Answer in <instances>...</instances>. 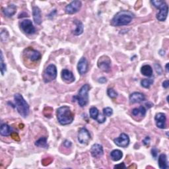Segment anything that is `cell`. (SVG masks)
<instances>
[{
    "mask_svg": "<svg viewBox=\"0 0 169 169\" xmlns=\"http://www.w3.org/2000/svg\"><path fill=\"white\" fill-rule=\"evenodd\" d=\"M134 17V14L131 11H121L115 15L111 20V24L114 27L124 26L132 22Z\"/></svg>",
    "mask_w": 169,
    "mask_h": 169,
    "instance_id": "obj_1",
    "label": "cell"
},
{
    "mask_svg": "<svg viewBox=\"0 0 169 169\" xmlns=\"http://www.w3.org/2000/svg\"><path fill=\"white\" fill-rule=\"evenodd\" d=\"M57 119L62 126L71 124L74 120V115L69 107L63 106L57 110Z\"/></svg>",
    "mask_w": 169,
    "mask_h": 169,
    "instance_id": "obj_2",
    "label": "cell"
},
{
    "mask_svg": "<svg viewBox=\"0 0 169 169\" xmlns=\"http://www.w3.org/2000/svg\"><path fill=\"white\" fill-rule=\"evenodd\" d=\"M14 99L17 110L19 115L24 118L27 117L29 114V106L23 96L19 93H17L14 95Z\"/></svg>",
    "mask_w": 169,
    "mask_h": 169,
    "instance_id": "obj_3",
    "label": "cell"
},
{
    "mask_svg": "<svg viewBox=\"0 0 169 169\" xmlns=\"http://www.w3.org/2000/svg\"><path fill=\"white\" fill-rule=\"evenodd\" d=\"M90 85L85 84L81 87L78 92V95L73 97V101L77 100L78 104L81 107H84L88 102V91L90 90Z\"/></svg>",
    "mask_w": 169,
    "mask_h": 169,
    "instance_id": "obj_4",
    "label": "cell"
},
{
    "mask_svg": "<svg viewBox=\"0 0 169 169\" xmlns=\"http://www.w3.org/2000/svg\"><path fill=\"white\" fill-rule=\"evenodd\" d=\"M151 3L153 4V6L157 9H159V12L157 14V19L158 21H163L167 19L168 12V7L165 2L160 1V0H153L151 1Z\"/></svg>",
    "mask_w": 169,
    "mask_h": 169,
    "instance_id": "obj_5",
    "label": "cell"
},
{
    "mask_svg": "<svg viewBox=\"0 0 169 169\" xmlns=\"http://www.w3.org/2000/svg\"><path fill=\"white\" fill-rule=\"evenodd\" d=\"M57 77V68L55 65L50 64L44 71L43 79L45 83L51 82Z\"/></svg>",
    "mask_w": 169,
    "mask_h": 169,
    "instance_id": "obj_6",
    "label": "cell"
},
{
    "mask_svg": "<svg viewBox=\"0 0 169 169\" xmlns=\"http://www.w3.org/2000/svg\"><path fill=\"white\" fill-rule=\"evenodd\" d=\"M97 66L99 68L104 72H108L111 70V60L110 58L107 56H101L98 60Z\"/></svg>",
    "mask_w": 169,
    "mask_h": 169,
    "instance_id": "obj_7",
    "label": "cell"
},
{
    "mask_svg": "<svg viewBox=\"0 0 169 169\" xmlns=\"http://www.w3.org/2000/svg\"><path fill=\"white\" fill-rule=\"evenodd\" d=\"M24 55L25 57L28 59V60H30L31 62L39 61L41 58L40 53L31 47H28L24 50Z\"/></svg>",
    "mask_w": 169,
    "mask_h": 169,
    "instance_id": "obj_8",
    "label": "cell"
},
{
    "mask_svg": "<svg viewBox=\"0 0 169 169\" xmlns=\"http://www.w3.org/2000/svg\"><path fill=\"white\" fill-rule=\"evenodd\" d=\"M20 27L24 33L28 35H33L36 32V29L33 26V24L31 20L25 19L20 23Z\"/></svg>",
    "mask_w": 169,
    "mask_h": 169,
    "instance_id": "obj_9",
    "label": "cell"
},
{
    "mask_svg": "<svg viewBox=\"0 0 169 169\" xmlns=\"http://www.w3.org/2000/svg\"><path fill=\"white\" fill-rule=\"evenodd\" d=\"M81 2L78 1V0H75V1L71 2L66 7V13L69 15L76 13L81 9Z\"/></svg>",
    "mask_w": 169,
    "mask_h": 169,
    "instance_id": "obj_10",
    "label": "cell"
},
{
    "mask_svg": "<svg viewBox=\"0 0 169 169\" xmlns=\"http://www.w3.org/2000/svg\"><path fill=\"white\" fill-rule=\"evenodd\" d=\"M91 137L89 132L85 128L79 130L78 133V141L81 144H87L91 140Z\"/></svg>",
    "mask_w": 169,
    "mask_h": 169,
    "instance_id": "obj_11",
    "label": "cell"
},
{
    "mask_svg": "<svg viewBox=\"0 0 169 169\" xmlns=\"http://www.w3.org/2000/svg\"><path fill=\"white\" fill-rule=\"evenodd\" d=\"M115 144L120 147H127L130 144V137L128 135L122 133L120 136L114 139Z\"/></svg>",
    "mask_w": 169,
    "mask_h": 169,
    "instance_id": "obj_12",
    "label": "cell"
},
{
    "mask_svg": "<svg viewBox=\"0 0 169 169\" xmlns=\"http://www.w3.org/2000/svg\"><path fill=\"white\" fill-rule=\"evenodd\" d=\"M155 123L157 126L160 129H164L166 128V115L164 113L159 112L155 115Z\"/></svg>",
    "mask_w": 169,
    "mask_h": 169,
    "instance_id": "obj_13",
    "label": "cell"
},
{
    "mask_svg": "<svg viewBox=\"0 0 169 169\" xmlns=\"http://www.w3.org/2000/svg\"><path fill=\"white\" fill-rule=\"evenodd\" d=\"M88 63L87 59L85 57H82L80 59L77 64V70L80 75H83L88 71Z\"/></svg>",
    "mask_w": 169,
    "mask_h": 169,
    "instance_id": "obj_14",
    "label": "cell"
},
{
    "mask_svg": "<svg viewBox=\"0 0 169 169\" xmlns=\"http://www.w3.org/2000/svg\"><path fill=\"white\" fill-rule=\"evenodd\" d=\"M91 153L92 157L95 158H99L102 157L104 153L103 146L98 144V143L92 145L91 149Z\"/></svg>",
    "mask_w": 169,
    "mask_h": 169,
    "instance_id": "obj_15",
    "label": "cell"
},
{
    "mask_svg": "<svg viewBox=\"0 0 169 169\" xmlns=\"http://www.w3.org/2000/svg\"><path fill=\"white\" fill-rule=\"evenodd\" d=\"M145 100V96L141 92H135L130 96V102L131 103H139Z\"/></svg>",
    "mask_w": 169,
    "mask_h": 169,
    "instance_id": "obj_16",
    "label": "cell"
},
{
    "mask_svg": "<svg viewBox=\"0 0 169 169\" xmlns=\"http://www.w3.org/2000/svg\"><path fill=\"white\" fill-rule=\"evenodd\" d=\"M61 75L62 79L67 83H73L75 81V77L73 73L68 69H63Z\"/></svg>",
    "mask_w": 169,
    "mask_h": 169,
    "instance_id": "obj_17",
    "label": "cell"
},
{
    "mask_svg": "<svg viewBox=\"0 0 169 169\" xmlns=\"http://www.w3.org/2000/svg\"><path fill=\"white\" fill-rule=\"evenodd\" d=\"M32 16L34 21L36 24H40L42 23L41 10L39 7H32Z\"/></svg>",
    "mask_w": 169,
    "mask_h": 169,
    "instance_id": "obj_18",
    "label": "cell"
},
{
    "mask_svg": "<svg viewBox=\"0 0 169 169\" xmlns=\"http://www.w3.org/2000/svg\"><path fill=\"white\" fill-rule=\"evenodd\" d=\"M16 11L17 7L13 4H11L6 8H3V13L7 17H11L12 16H13L16 13Z\"/></svg>",
    "mask_w": 169,
    "mask_h": 169,
    "instance_id": "obj_19",
    "label": "cell"
},
{
    "mask_svg": "<svg viewBox=\"0 0 169 169\" xmlns=\"http://www.w3.org/2000/svg\"><path fill=\"white\" fill-rule=\"evenodd\" d=\"M159 167L160 169H167L168 168L167 157L165 154L160 155L158 160Z\"/></svg>",
    "mask_w": 169,
    "mask_h": 169,
    "instance_id": "obj_20",
    "label": "cell"
},
{
    "mask_svg": "<svg viewBox=\"0 0 169 169\" xmlns=\"http://www.w3.org/2000/svg\"><path fill=\"white\" fill-rule=\"evenodd\" d=\"M74 23L76 25V29L73 31L74 35L75 36L81 35L83 32V29H84V27L82 22L79 20H75Z\"/></svg>",
    "mask_w": 169,
    "mask_h": 169,
    "instance_id": "obj_21",
    "label": "cell"
},
{
    "mask_svg": "<svg viewBox=\"0 0 169 169\" xmlns=\"http://www.w3.org/2000/svg\"><path fill=\"white\" fill-rule=\"evenodd\" d=\"M11 130L10 126L7 124H3L1 126L0 129V133L3 136H9L11 134Z\"/></svg>",
    "mask_w": 169,
    "mask_h": 169,
    "instance_id": "obj_22",
    "label": "cell"
},
{
    "mask_svg": "<svg viewBox=\"0 0 169 169\" xmlns=\"http://www.w3.org/2000/svg\"><path fill=\"white\" fill-rule=\"evenodd\" d=\"M111 157L114 161H118L123 157V153L119 149L113 150L111 153Z\"/></svg>",
    "mask_w": 169,
    "mask_h": 169,
    "instance_id": "obj_23",
    "label": "cell"
},
{
    "mask_svg": "<svg viewBox=\"0 0 169 169\" xmlns=\"http://www.w3.org/2000/svg\"><path fill=\"white\" fill-rule=\"evenodd\" d=\"M141 72L144 76L149 77L153 75V69L149 65H145L141 67Z\"/></svg>",
    "mask_w": 169,
    "mask_h": 169,
    "instance_id": "obj_24",
    "label": "cell"
},
{
    "mask_svg": "<svg viewBox=\"0 0 169 169\" xmlns=\"http://www.w3.org/2000/svg\"><path fill=\"white\" fill-rule=\"evenodd\" d=\"M132 115L134 116H140L141 117H144L146 115V109L144 107L141 106L139 108H134L132 111Z\"/></svg>",
    "mask_w": 169,
    "mask_h": 169,
    "instance_id": "obj_25",
    "label": "cell"
},
{
    "mask_svg": "<svg viewBox=\"0 0 169 169\" xmlns=\"http://www.w3.org/2000/svg\"><path fill=\"white\" fill-rule=\"evenodd\" d=\"M35 145L39 147L42 148H47L48 145L47 143V137H42L35 142Z\"/></svg>",
    "mask_w": 169,
    "mask_h": 169,
    "instance_id": "obj_26",
    "label": "cell"
},
{
    "mask_svg": "<svg viewBox=\"0 0 169 169\" xmlns=\"http://www.w3.org/2000/svg\"><path fill=\"white\" fill-rule=\"evenodd\" d=\"M89 114H90V116L91 118H92L93 120H96L98 118L99 116V110L97 109L96 107H92L89 110Z\"/></svg>",
    "mask_w": 169,
    "mask_h": 169,
    "instance_id": "obj_27",
    "label": "cell"
},
{
    "mask_svg": "<svg viewBox=\"0 0 169 169\" xmlns=\"http://www.w3.org/2000/svg\"><path fill=\"white\" fill-rule=\"evenodd\" d=\"M153 82L154 80L153 79H144L141 81V85L143 87L149 88Z\"/></svg>",
    "mask_w": 169,
    "mask_h": 169,
    "instance_id": "obj_28",
    "label": "cell"
},
{
    "mask_svg": "<svg viewBox=\"0 0 169 169\" xmlns=\"http://www.w3.org/2000/svg\"><path fill=\"white\" fill-rule=\"evenodd\" d=\"M1 58H0V66H1V72L2 74L3 75L4 73L6 71V64L4 62L3 60V53L1 52Z\"/></svg>",
    "mask_w": 169,
    "mask_h": 169,
    "instance_id": "obj_29",
    "label": "cell"
},
{
    "mask_svg": "<svg viewBox=\"0 0 169 169\" xmlns=\"http://www.w3.org/2000/svg\"><path fill=\"white\" fill-rule=\"evenodd\" d=\"M52 112H53V109L51 107H46L44 109V115L46 118H51L52 116Z\"/></svg>",
    "mask_w": 169,
    "mask_h": 169,
    "instance_id": "obj_30",
    "label": "cell"
},
{
    "mask_svg": "<svg viewBox=\"0 0 169 169\" xmlns=\"http://www.w3.org/2000/svg\"><path fill=\"white\" fill-rule=\"evenodd\" d=\"M107 94L109 97L111 99H115L118 96V93L115 91V90L112 88H109L107 90Z\"/></svg>",
    "mask_w": 169,
    "mask_h": 169,
    "instance_id": "obj_31",
    "label": "cell"
},
{
    "mask_svg": "<svg viewBox=\"0 0 169 169\" xmlns=\"http://www.w3.org/2000/svg\"><path fill=\"white\" fill-rule=\"evenodd\" d=\"M113 114V110L110 108V107H107L104 108L103 109V115L105 116H111Z\"/></svg>",
    "mask_w": 169,
    "mask_h": 169,
    "instance_id": "obj_32",
    "label": "cell"
},
{
    "mask_svg": "<svg viewBox=\"0 0 169 169\" xmlns=\"http://www.w3.org/2000/svg\"><path fill=\"white\" fill-rule=\"evenodd\" d=\"M155 69L156 72H157L159 75L162 74V73H163L162 67L159 64V63H155Z\"/></svg>",
    "mask_w": 169,
    "mask_h": 169,
    "instance_id": "obj_33",
    "label": "cell"
},
{
    "mask_svg": "<svg viewBox=\"0 0 169 169\" xmlns=\"http://www.w3.org/2000/svg\"><path fill=\"white\" fill-rule=\"evenodd\" d=\"M52 162V158H45L43 160H42V163L43 165L46 166L48 165L49 164H50Z\"/></svg>",
    "mask_w": 169,
    "mask_h": 169,
    "instance_id": "obj_34",
    "label": "cell"
},
{
    "mask_svg": "<svg viewBox=\"0 0 169 169\" xmlns=\"http://www.w3.org/2000/svg\"><path fill=\"white\" fill-rule=\"evenodd\" d=\"M96 121L100 124H103L106 121V116L103 115H99L98 118L96 119Z\"/></svg>",
    "mask_w": 169,
    "mask_h": 169,
    "instance_id": "obj_35",
    "label": "cell"
},
{
    "mask_svg": "<svg viewBox=\"0 0 169 169\" xmlns=\"http://www.w3.org/2000/svg\"><path fill=\"white\" fill-rule=\"evenodd\" d=\"M11 137L14 139V140L17 141H20V137L19 136V135L16 132H12L11 134Z\"/></svg>",
    "mask_w": 169,
    "mask_h": 169,
    "instance_id": "obj_36",
    "label": "cell"
},
{
    "mask_svg": "<svg viewBox=\"0 0 169 169\" xmlns=\"http://www.w3.org/2000/svg\"><path fill=\"white\" fill-rule=\"evenodd\" d=\"M158 149H157V148L156 147H154L153 148V149H152L151 150V153H152V156H153V157L154 158H156L157 157V154H158Z\"/></svg>",
    "mask_w": 169,
    "mask_h": 169,
    "instance_id": "obj_37",
    "label": "cell"
},
{
    "mask_svg": "<svg viewBox=\"0 0 169 169\" xmlns=\"http://www.w3.org/2000/svg\"><path fill=\"white\" fill-rule=\"evenodd\" d=\"M150 137H146L143 140V143L145 145H149V143H150Z\"/></svg>",
    "mask_w": 169,
    "mask_h": 169,
    "instance_id": "obj_38",
    "label": "cell"
},
{
    "mask_svg": "<svg viewBox=\"0 0 169 169\" xmlns=\"http://www.w3.org/2000/svg\"><path fill=\"white\" fill-rule=\"evenodd\" d=\"M115 168H126V167L125 166V164L122 163L119 164H117V165H115Z\"/></svg>",
    "mask_w": 169,
    "mask_h": 169,
    "instance_id": "obj_39",
    "label": "cell"
},
{
    "mask_svg": "<svg viewBox=\"0 0 169 169\" xmlns=\"http://www.w3.org/2000/svg\"><path fill=\"white\" fill-rule=\"evenodd\" d=\"M163 87L164 88H167L168 87H169V82L168 80H167V81H164L163 83Z\"/></svg>",
    "mask_w": 169,
    "mask_h": 169,
    "instance_id": "obj_40",
    "label": "cell"
},
{
    "mask_svg": "<svg viewBox=\"0 0 169 169\" xmlns=\"http://www.w3.org/2000/svg\"><path fill=\"white\" fill-rule=\"evenodd\" d=\"M107 81V79H106V77H100L99 79V82L100 83H105Z\"/></svg>",
    "mask_w": 169,
    "mask_h": 169,
    "instance_id": "obj_41",
    "label": "cell"
},
{
    "mask_svg": "<svg viewBox=\"0 0 169 169\" xmlns=\"http://www.w3.org/2000/svg\"><path fill=\"white\" fill-rule=\"evenodd\" d=\"M63 144H64V145L66 146L67 147H69L71 146V143L70 141H69L68 140H66Z\"/></svg>",
    "mask_w": 169,
    "mask_h": 169,
    "instance_id": "obj_42",
    "label": "cell"
},
{
    "mask_svg": "<svg viewBox=\"0 0 169 169\" xmlns=\"http://www.w3.org/2000/svg\"><path fill=\"white\" fill-rule=\"evenodd\" d=\"M133 164V166H132V165H131V166H130L128 168H137V166L136 165V164Z\"/></svg>",
    "mask_w": 169,
    "mask_h": 169,
    "instance_id": "obj_43",
    "label": "cell"
},
{
    "mask_svg": "<svg viewBox=\"0 0 169 169\" xmlns=\"http://www.w3.org/2000/svg\"><path fill=\"white\" fill-rule=\"evenodd\" d=\"M165 68H166L167 72H168V63H167V65L165 66Z\"/></svg>",
    "mask_w": 169,
    "mask_h": 169,
    "instance_id": "obj_44",
    "label": "cell"
}]
</instances>
